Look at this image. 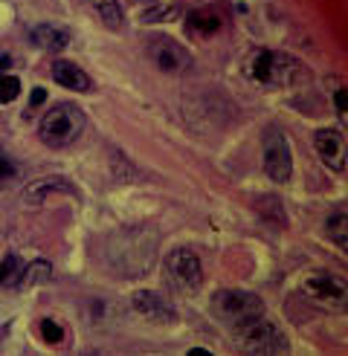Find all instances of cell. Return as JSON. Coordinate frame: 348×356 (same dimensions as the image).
<instances>
[{
    "mask_svg": "<svg viewBox=\"0 0 348 356\" xmlns=\"http://www.w3.org/2000/svg\"><path fill=\"white\" fill-rule=\"evenodd\" d=\"M29 41L47 52H61L70 44V32L67 26H58V24H38V26H32Z\"/></svg>",
    "mask_w": 348,
    "mask_h": 356,
    "instance_id": "7c38bea8",
    "label": "cell"
},
{
    "mask_svg": "<svg viewBox=\"0 0 348 356\" xmlns=\"http://www.w3.org/2000/svg\"><path fill=\"white\" fill-rule=\"evenodd\" d=\"M21 270H24V264H21V258L17 255H6L3 261H0V287H6V284H12V281H17V275H21Z\"/></svg>",
    "mask_w": 348,
    "mask_h": 356,
    "instance_id": "e0dca14e",
    "label": "cell"
},
{
    "mask_svg": "<svg viewBox=\"0 0 348 356\" xmlns=\"http://www.w3.org/2000/svg\"><path fill=\"white\" fill-rule=\"evenodd\" d=\"M313 148H317V154L325 159V165L331 171L342 174L345 171V136L340 131H331V128H322L313 134Z\"/></svg>",
    "mask_w": 348,
    "mask_h": 356,
    "instance_id": "9c48e42d",
    "label": "cell"
},
{
    "mask_svg": "<svg viewBox=\"0 0 348 356\" xmlns=\"http://www.w3.org/2000/svg\"><path fill=\"white\" fill-rule=\"evenodd\" d=\"M93 9V15L104 24V29H122L125 26V12H122L119 0H87Z\"/></svg>",
    "mask_w": 348,
    "mask_h": 356,
    "instance_id": "4fadbf2b",
    "label": "cell"
},
{
    "mask_svg": "<svg viewBox=\"0 0 348 356\" xmlns=\"http://www.w3.org/2000/svg\"><path fill=\"white\" fill-rule=\"evenodd\" d=\"M52 79H56V84L67 87V90H73V93H87L93 87L90 76H87L76 61H67V58H58L52 64Z\"/></svg>",
    "mask_w": 348,
    "mask_h": 356,
    "instance_id": "8fae6325",
    "label": "cell"
},
{
    "mask_svg": "<svg viewBox=\"0 0 348 356\" xmlns=\"http://www.w3.org/2000/svg\"><path fill=\"white\" fill-rule=\"evenodd\" d=\"M264 174L273 183H287L293 177V154L287 145V136L276 128L264 134Z\"/></svg>",
    "mask_w": 348,
    "mask_h": 356,
    "instance_id": "5b68a950",
    "label": "cell"
},
{
    "mask_svg": "<svg viewBox=\"0 0 348 356\" xmlns=\"http://www.w3.org/2000/svg\"><path fill=\"white\" fill-rule=\"evenodd\" d=\"M148 56L157 64V70H163L168 76H180L186 70H191V56L186 52V47H180L171 38H151Z\"/></svg>",
    "mask_w": 348,
    "mask_h": 356,
    "instance_id": "52a82bcc",
    "label": "cell"
},
{
    "mask_svg": "<svg viewBox=\"0 0 348 356\" xmlns=\"http://www.w3.org/2000/svg\"><path fill=\"white\" fill-rule=\"evenodd\" d=\"M212 313L226 322L230 327L244 325L247 318L264 313V305L255 293H244V290H218L212 296Z\"/></svg>",
    "mask_w": 348,
    "mask_h": 356,
    "instance_id": "277c9868",
    "label": "cell"
},
{
    "mask_svg": "<svg viewBox=\"0 0 348 356\" xmlns=\"http://www.w3.org/2000/svg\"><path fill=\"white\" fill-rule=\"evenodd\" d=\"M166 266H168V275L177 281L186 293H195V290L200 287V281H203V266H200V258H198L195 249H189V246L171 249Z\"/></svg>",
    "mask_w": 348,
    "mask_h": 356,
    "instance_id": "8992f818",
    "label": "cell"
},
{
    "mask_svg": "<svg viewBox=\"0 0 348 356\" xmlns=\"http://www.w3.org/2000/svg\"><path fill=\"white\" fill-rule=\"evenodd\" d=\"M131 305L151 325H174V322H177V310L168 305L166 296L154 293V290H136L131 296Z\"/></svg>",
    "mask_w": 348,
    "mask_h": 356,
    "instance_id": "ba28073f",
    "label": "cell"
},
{
    "mask_svg": "<svg viewBox=\"0 0 348 356\" xmlns=\"http://www.w3.org/2000/svg\"><path fill=\"white\" fill-rule=\"evenodd\" d=\"M328 232H331V238L334 241H340V246L345 249V211H334V218L328 220Z\"/></svg>",
    "mask_w": 348,
    "mask_h": 356,
    "instance_id": "ffe728a7",
    "label": "cell"
},
{
    "mask_svg": "<svg viewBox=\"0 0 348 356\" xmlns=\"http://www.w3.org/2000/svg\"><path fill=\"white\" fill-rule=\"evenodd\" d=\"M334 104H337V111H340V119L345 122V87H340L337 96H334Z\"/></svg>",
    "mask_w": 348,
    "mask_h": 356,
    "instance_id": "44dd1931",
    "label": "cell"
},
{
    "mask_svg": "<svg viewBox=\"0 0 348 356\" xmlns=\"http://www.w3.org/2000/svg\"><path fill=\"white\" fill-rule=\"evenodd\" d=\"M189 29L195 35H203V38H209V35H215L221 29V17L215 12L209 9H200L195 15H189Z\"/></svg>",
    "mask_w": 348,
    "mask_h": 356,
    "instance_id": "9a60e30c",
    "label": "cell"
},
{
    "mask_svg": "<svg viewBox=\"0 0 348 356\" xmlns=\"http://www.w3.org/2000/svg\"><path fill=\"white\" fill-rule=\"evenodd\" d=\"M305 293L322 305H345V281L331 273H313L305 278Z\"/></svg>",
    "mask_w": 348,
    "mask_h": 356,
    "instance_id": "30bf717a",
    "label": "cell"
},
{
    "mask_svg": "<svg viewBox=\"0 0 348 356\" xmlns=\"http://www.w3.org/2000/svg\"><path fill=\"white\" fill-rule=\"evenodd\" d=\"M38 330H41V339L47 345H61L64 342V327L56 322V318H41Z\"/></svg>",
    "mask_w": 348,
    "mask_h": 356,
    "instance_id": "d6986e66",
    "label": "cell"
},
{
    "mask_svg": "<svg viewBox=\"0 0 348 356\" xmlns=\"http://www.w3.org/2000/svg\"><path fill=\"white\" fill-rule=\"evenodd\" d=\"M232 336H235L238 348L247 353H285L287 350V339L270 318H264V313L232 327Z\"/></svg>",
    "mask_w": 348,
    "mask_h": 356,
    "instance_id": "3957f363",
    "label": "cell"
},
{
    "mask_svg": "<svg viewBox=\"0 0 348 356\" xmlns=\"http://www.w3.org/2000/svg\"><path fill=\"white\" fill-rule=\"evenodd\" d=\"M49 278H52V266H49V261H44V258L32 261L26 270H21V275H17L21 287H41V284H47Z\"/></svg>",
    "mask_w": 348,
    "mask_h": 356,
    "instance_id": "5bb4252c",
    "label": "cell"
},
{
    "mask_svg": "<svg viewBox=\"0 0 348 356\" xmlns=\"http://www.w3.org/2000/svg\"><path fill=\"white\" fill-rule=\"evenodd\" d=\"M247 73L253 76V81L267 84V87H287L296 84L308 76V70L296 61L293 56L285 52H273V49H258L255 56L247 61Z\"/></svg>",
    "mask_w": 348,
    "mask_h": 356,
    "instance_id": "6da1fadb",
    "label": "cell"
},
{
    "mask_svg": "<svg viewBox=\"0 0 348 356\" xmlns=\"http://www.w3.org/2000/svg\"><path fill=\"white\" fill-rule=\"evenodd\" d=\"M44 99H47V90H44V87H38V90H32L29 104H32V108H38V104H44Z\"/></svg>",
    "mask_w": 348,
    "mask_h": 356,
    "instance_id": "7402d4cb",
    "label": "cell"
},
{
    "mask_svg": "<svg viewBox=\"0 0 348 356\" xmlns=\"http://www.w3.org/2000/svg\"><path fill=\"white\" fill-rule=\"evenodd\" d=\"M21 96V79L12 73H0V104H9Z\"/></svg>",
    "mask_w": 348,
    "mask_h": 356,
    "instance_id": "ac0fdd59",
    "label": "cell"
},
{
    "mask_svg": "<svg viewBox=\"0 0 348 356\" xmlns=\"http://www.w3.org/2000/svg\"><path fill=\"white\" fill-rule=\"evenodd\" d=\"M0 159H3V151H0Z\"/></svg>",
    "mask_w": 348,
    "mask_h": 356,
    "instance_id": "603a6c76",
    "label": "cell"
},
{
    "mask_svg": "<svg viewBox=\"0 0 348 356\" xmlns=\"http://www.w3.org/2000/svg\"><path fill=\"white\" fill-rule=\"evenodd\" d=\"M47 188H70L67 183H61V180H38V183H32L29 188H26V194H24V200L26 203H41L44 197H47Z\"/></svg>",
    "mask_w": 348,
    "mask_h": 356,
    "instance_id": "2e32d148",
    "label": "cell"
},
{
    "mask_svg": "<svg viewBox=\"0 0 348 356\" xmlns=\"http://www.w3.org/2000/svg\"><path fill=\"white\" fill-rule=\"evenodd\" d=\"M84 113L76 104H56L49 108L38 122V136L49 148H67L81 136L84 131Z\"/></svg>",
    "mask_w": 348,
    "mask_h": 356,
    "instance_id": "7a4b0ae2",
    "label": "cell"
}]
</instances>
